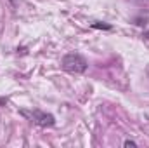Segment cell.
Masks as SVG:
<instances>
[{"label":"cell","instance_id":"obj_1","mask_svg":"<svg viewBox=\"0 0 149 148\" xmlns=\"http://www.w3.org/2000/svg\"><path fill=\"white\" fill-rule=\"evenodd\" d=\"M61 66H63V70H66V72H70V73H83V72H87L88 63H87V59H85L81 54L70 52V54H66V56L63 58Z\"/></svg>","mask_w":149,"mask_h":148},{"label":"cell","instance_id":"obj_2","mask_svg":"<svg viewBox=\"0 0 149 148\" xmlns=\"http://www.w3.org/2000/svg\"><path fill=\"white\" fill-rule=\"evenodd\" d=\"M24 117H28L33 124H37L40 127H52L54 124H56V118H54V115H50V113H45V111H40V110H33V111H26L23 110L21 111Z\"/></svg>","mask_w":149,"mask_h":148},{"label":"cell","instance_id":"obj_3","mask_svg":"<svg viewBox=\"0 0 149 148\" xmlns=\"http://www.w3.org/2000/svg\"><path fill=\"white\" fill-rule=\"evenodd\" d=\"M92 28H97V30H111V25H106V23L95 21V23H92Z\"/></svg>","mask_w":149,"mask_h":148},{"label":"cell","instance_id":"obj_4","mask_svg":"<svg viewBox=\"0 0 149 148\" xmlns=\"http://www.w3.org/2000/svg\"><path fill=\"white\" fill-rule=\"evenodd\" d=\"M123 145H125V147H137V143H135V141H132V140H125V141H123Z\"/></svg>","mask_w":149,"mask_h":148}]
</instances>
